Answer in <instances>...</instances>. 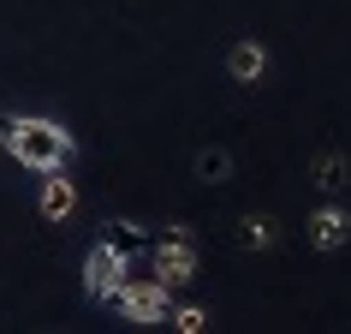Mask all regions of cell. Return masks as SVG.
I'll return each instance as SVG.
<instances>
[{
  "mask_svg": "<svg viewBox=\"0 0 351 334\" xmlns=\"http://www.w3.org/2000/svg\"><path fill=\"white\" fill-rule=\"evenodd\" d=\"M149 239H155V233H143V227H131V221H113L108 227V245L119 251V257H143Z\"/></svg>",
  "mask_w": 351,
  "mask_h": 334,
  "instance_id": "8fae6325",
  "label": "cell"
},
{
  "mask_svg": "<svg viewBox=\"0 0 351 334\" xmlns=\"http://www.w3.org/2000/svg\"><path fill=\"white\" fill-rule=\"evenodd\" d=\"M113 304H119V316L125 322H167V311H173V287H161V280H119V293H113Z\"/></svg>",
  "mask_w": 351,
  "mask_h": 334,
  "instance_id": "3957f363",
  "label": "cell"
},
{
  "mask_svg": "<svg viewBox=\"0 0 351 334\" xmlns=\"http://www.w3.org/2000/svg\"><path fill=\"white\" fill-rule=\"evenodd\" d=\"M0 149H6L12 162L48 173V167H72L77 137L66 126H54V120H42V113H6V120H0Z\"/></svg>",
  "mask_w": 351,
  "mask_h": 334,
  "instance_id": "6da1fadb",
  "label": "cell"
},
{
  "mask_svg": "<svg viewBox=\"0 0 351 334\" xmlns=\"http://www.w3.org/2000/svg\"><path fill=\"white\" fill-rule=\"evenodd\" d=\"M226 72H232V84H262L268 78V48L262 42H232V54H226Z\"/></svg>",
  "mask_w": 351,
  "mask_h": 334,
  "instance_id": "52a82bcc",
  "label": "cell"
},
{
  "mask_svg": "<svg viewBox=\"0 0 351 334\" xmlns=\"http://www.w3.org/2000/svg\"><path fill=\"white\" fill-rule=\"evenodd\" d=\"M274 239H280L274 215H244V221H239V245H244V251H274Z\"/></svg>",
  "mask_w": 351,
  "mask_h": 334,
  "instance_id": "9c48e42d",
  "label": "cell"
},
{
  "mask_svg": "<svg viewBox=\"0 0 351 334\" xmlns=\"http://www.w3.org/2000/svg\"><path fill=\"white\" fill-rule=\"evenodd\" d=\"M149 275L161 280V287H185L197 275V245H191V227H161L155 239H149Z\"/></svg>",
  "mask_w": 351,
  "mask_h": 334,
  "instance_id": "7a4b0ae2",
  "label": "cell"
},
{
  "mask_svg": "<svg viewBox=\"0 0 351 334\" xmlns=\"http://www.w3.org/2000/svg\"><path fill=\"white\" fill-rule=\"evenodd\" d=\"M125 275H131V257H119L108 239L84 257V293H90L95 304H113V293H119V280H125Z\"/></svg>",
  "mask_w": 351,
  "mask_h": 334,
  "instance_id": "277c9868",
  "label": "cell"
},
{
  "mask_svg": "<svg viewBox=\"0 0 351 334\" xmlns=\"http://www.w3.org/2000/svg\"><path fill=\"white\" fill-rule=\"evenodd\" d=\"M167 322H173L179 334H203V329H208V311H203V304H173Z\"/></svg>",
  "mask_w": 351,
  "mask_h": 334,
  "instance_id": "7c38bea8",
  "label": "cell"
},
{
  "mask_svg": "<svg viewBox=\"0 0 351 334\" xmlns=\"http://www.w3.org/2000/svg\"><path fill=\"white\" fill-rule=\"evenodd\" d=\"M304 233H310L315 251H346V245H351V209L322 203V209L310 215V227H304Z\"/></svg>",
  "mask_w": 351,
  "mask_h": 334,
  "instance_id": "5b68a950",
  "label": "cell"
},
{
  "mask_svg": "<svg viewBox=\"0 0 351 334\" xmlns=\"http://www.w3.org/2000/svg\"><path fill=\"white\" fill-rule=\"evenodd\" d=\"M36 209H42V221H72V209H77V186L66 179V167H48Z\"/></svg>",
  "mask_w": 351,
  "mask_h": 334,
  "instance_id": "8992f818",
  "label": "cell"
},
{
  "mask_svg": "<svg viewBox=\"0 0 351 334\" xmlns=\"http://www.w3.org/2000/svg\"><path fill=\"white\" fill-rule=\"evenodd\" d=\"M191 167H197V179H208V186H226V179H232V155H226L221 144L197 149V155H191Z\"/></svg>",
  "mask_w": 351,
  "mask_h": 334,
  "instance_id": "ba28073f",
  "label": "cell"
},
{
  "mask_svg": "<svg viewBox=\"0 0 351 334\" xmlns=\"http://www.w3.org/2000/svg\"><path fill=\"white\" fill-rule=\"evenodd\" d=\"M346 179H351V162L339 155V149H322V155H315V186H322V191H339Z\"/></svg>",
  "mask_w": 351,
  "mask_h": 334,
  "instance_id": "30bf717a",
  "label": "cell"
}]
</instances>
